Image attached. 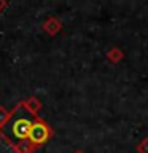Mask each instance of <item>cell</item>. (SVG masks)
Wrapping results in <instances>:
<instances>
[{"label": "cell", "mask_w": 148, "mask_h": 153, "mask_svg": "<svg viewBox=\"0 0 148 153\" xmlns=\"http://www.w3.org/2000/svg\"><path fill=\"white\" fill-rule=\"evenodd\" d=\"M30 128H32L30 120L19 118V120H16V121L11 124V132L14 134V137H18V139H27Z\"/></svg>", "instance_id": "7a4b0ae2"}, {"label": "cell", "mask_w": 148, "mask_h": 153, "mask_svg": "<svg viewBox=\"0 0 148 153\" xmlns=\"http://www.w3.org/2000/svg\"><path fill=\"white\" fill-rule=\"evenodd\" d=\"M50 137V131L43 123H35L32 124L30 131H29V139L35 143H43L46 139Z\"/></svg>", "instance_id": "6da1fadb"}]
</instances>
